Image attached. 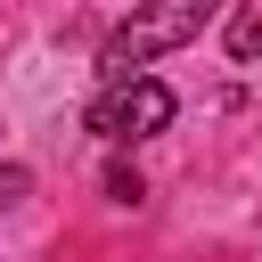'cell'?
<instances>
[{"label": "cell", "mask_w": 262, "mask_h": 262, "mask_svg": "<svg viewBox=\"0 0 262 262\" xmlns=\"http://www.w3.org/2000/svg\"><path fill=\"white\" fill-rule=\"evenodd\" d=\"M205 25H213V8H205V0L139 8V16H123V25L106 33V49H98V74H106V82H139V66H147V57H164V49L196 41Z\"/></svg>", "instance_id": "1"}, {"label": "cell", "mask_w": 262, "mask_h": 262, "mask_svg": "<svg viewBox=\"0 0 262 262\" xmlns=\"http://www.w3.org/2000/svg\"><path fill=\"white\" fill-rule=\"evenodd\" d=\"M172 106H180V98H172L156 74H139V82H106V90L90 98L82 123H90L106 147H131V139H156V131L172 123Z\"/></svg>", "instance_id": "2"}, {"label": "cell", "mask_w": 262, "mask_h": 262, "mask_svg": "<svg viewBox=\"0 0 262 262\" xmlns=\"http://www.w3.org/2000/svg\"><path fill=\"white\" fill-rule=\"evenodd\" d=\"M229 57H237V66H262V0L229 16Z\"/></svg>", "instance_id": "3"}, {"label": "cell", "mask_w": 262, "mask_h": 262, "mask_svg": "<svg viewBox=\"0 0 262 262\" xmlns=\"http://www.w3.org/2000/svg\"><path fill=\"white\" fill-rule=\"evenodd\" d=\"M106 196H115V205H139L147 188H139V172H131V164H115V172H106Z\"/></svg>", "instance_id": "4"}]
</instances>
